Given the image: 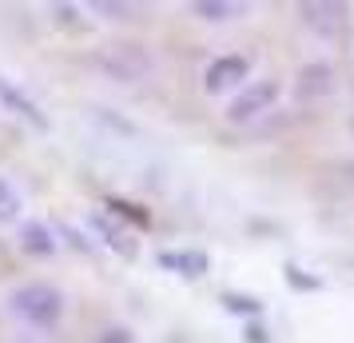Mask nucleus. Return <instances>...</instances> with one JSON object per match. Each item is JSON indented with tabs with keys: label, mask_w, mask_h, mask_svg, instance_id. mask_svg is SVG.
<instances>
[{
	"label": "nucleus",
	"mask_w": 354,
	"mask_h": 343,
	"mask_svg": "<svg viewBox=\"0 0 354 343\" xmlns=\"http://www.w3.org/2000/svg\"><path fill=\"white\" fill-rule=\"evenodd\" d=\"M92 60H96V68L104 76H112V80H120V84L147 80L151 68H156L151 52L140 49V44H108V49H100Z\"/></svg>",
	"instance_id": "obj_2"
},
{
	"label": "nucleus",
	"mask_w": 354,
	"mask_h": 343,
	"mask_svg": "<svg viewBox=\"0 0 354 343\" xmlns=\"http://www.w3.org/2000/svg\"><path fill=\"white\" fill-rule=\"evenodd\" d=\"M342 176H346V184L354 188V160H346V164H342Z\"/></svg>",
	"instance_id": "obj_14"
},
{
	"label": "nucleus",
	"mask_w": 354,
	"mask_h": 343,
	"mask_svg": "<svg viewBox=\"0 0 354 343\" xmlns=\"http://www.w3.org/2000/svg\"><path fill=\"white\" fill-rule=\"evenodd\" d=\"M100 343H131V331L128 327H112V331H104Z\"/></svg>",
	"instance_id": "obj_13"
},
{
	"label": "nucleus",
	"mask_w": 354,
	"mask_h": 343,
	"mask_svg": "<svg viewBox=\"0 0 354 343\" xmlns=\"http://www.w3.org/2000/svg\"><path fill=\"white\" fill-rule=\"evenodd\" d=\"M8 311L36 331H52L64 319V292L48 279H28V283L8 292Z\"/></svg>",
	"instance_id": "obj_1"
},
{
	"label": "nucleus",
	"mask_w": 354,
	"mask_h": 343,
	"mask_svg": "<svg viewBox=\"0 0 354 343\" xmlns=\"http://www.w3.org/2000/svg\"><path fill=\"white\" fill-rule=\"evenodd\" d=\"M283 92V84L274 80V76H263L255 84H243L235 96L227 100V124H255L259 116H267L274 108V100Z\"/></svg>",
	"instance_id": "obj_3"
},
{
	"label": "nucleus",
	"mask_w": 354,
	"mask_h": 343,
	"mask_svg": "<svg viewBox=\"0 0 354 343\" xmlns=\"http://www.w3.org/2000/svg\"><path fill=\"white\" fill-rule=\"evenodd\" d=\"M20 252L24 256H40V260L56 256V236H52L48 224H40V220L20 224Z\"/></svg>",
	"instance_id": "obj_9"
},
{
	"label": "nucleus",
	"mask_w": 354,
	"mask_h": 343,
	"mask_svg": "<svg viewBox=\"0 0 354 343\" xmlns=\"http://www.w3.org/2000/svg\"><path fill=\"white\" fill-rule=\"evenodd\" d=\"M299 17L315 36L338 40V36H346V24H351V4H342V0H306V4H299Z\"/></svg>",
	"instance_id": "obj_4"
},
{
	"label": "nucleus",
	"mask_w": 354,
	"mask_h": 343,
	"mask_svg": "<svg viewBox=\"0 0 354 343\" xmlns=\"http://www.w3.org/2000/svg\"><path fill=\"white\" fill-rule=\"evenodd\" d=\"M156 263H160L163 272H176V276H183V279H199L203 272H207V256L195 252V247H183V252H160Z\"/></svg>",
	"instance_id": "obj_8"
},
{
	"label": "nucleus",
	"mask_w": 354,
	"mask_h": 343,
	"mask_svg": "<svg viewBox=\"0 0 354 343\" xmlns=\"http://www.w3.org/2000/svg\"><path fill=\"white\" fill-rule=\"evenodd\" d=\"M247 76H251L247 56H239V52L215 56V60L207 64V72H203V92H207V96H227V92L243 88V84H247Z\"/></svg>",
	"instance_id": "obj_5"
},
{
	"label": "nucleus",
	"mask_w": 354,
	"mask_h": 343,
	"mask_svg": "<svg viewBox=\"0 0 354 343\" xmlns=\"http://www.w3.org/2000/svg\"><path fill=\"white\" fill-rule=\"evenodd\" d=\"M20 208H24V204H20V192H17V184H12V180H4V176H0V224H12V220L20 216Z\"/></svg>",
	"instance_id": "obj_11"
},
{
	"label": "nucleus",
	"mask_w": 354,
	"mask_h": 343,
	"mask_svg": "<svg viewBox=\"0 0 354 343\" xmlns=\"http://www.w3.org/2000/svg\"><path fill=\"white\" fill-rule=\"evenodd\" d=\"M0 108L12 112L17 120H24V124H32V128H40V132L48 128V116L40 112V104L32 96H24L12 80H0Z\"/></svg>",
	"instance_id": "obj_7"
},
{
	"label": "nucleus",
	"mask_w": 354,
	"mask_h": 343,
	"mask_svg": "<svg viewBox=\"0 0 354 343\" xmlns=\"http://www.w3.org/2000/svg\"><path fill=\"white\" fill-rule=\"evenodd\" d=\"M187 12L199 20H211V24H223V20H239L247 12L243 0H192Z\"/></svg>",
	"instance_id": "obj_10"
},
{
	"label": "nucleus",
	"mask_w": 354,
	"mask_h": 343,
	"mask_svg": "<svg viewBox=\"0 0 354 343\" xmlns=\"http://www.w3.org/2000/svg\"><path fill=\"white\" fill-rule=\"evenodd\" d=\"M290 92H295V100H303V104L330 96V92H335V68L326 64V60H310V64H303L299 68V76H295V84H290Z\"/></svg>",
	"instance_id": "obj_6"
},
{
	"label": "nucleus",
	"mask_w": 354,
	"mask_h": 343,
	"mask_svg": "<svg viewBox=\"0 0 354 343\" xmlns=\"http://www.w3.org/2000/svg\"><path fill=\"white\" fill-rule=\"evenodd\" d=\"M92 8L104 12V17H112V20H128L131 17V4H112V0H96Z\"/></svg>",
	"instance_id": "obj_12"
}]
</instances>
